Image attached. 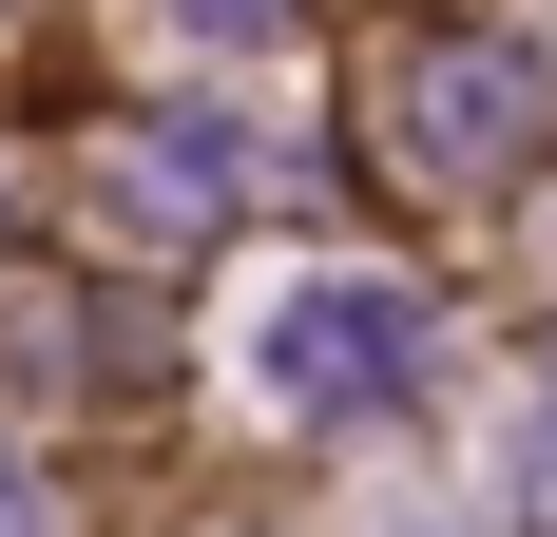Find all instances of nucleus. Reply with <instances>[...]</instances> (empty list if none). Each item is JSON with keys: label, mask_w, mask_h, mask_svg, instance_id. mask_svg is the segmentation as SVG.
I'll return each instance as SVG.
<instances>
[{"label": "nucleus", "mask_w": 557, "mask_h": 537, "mask_svg": "<svg viewBox=\"0 0 557 537\" xmlns=\"http://www.w3.org/2000/svg\"><path fill=\"white\" fill-rule=\"evenodd\" d=\"M366 115H385V154L423 173V192H500V173L539 154V115H557V58L519 39V20H443V39H404L385 77H366Z\"/></svg>", "instance_id": "f257e3e1"}, {"label": "nucleus", "mask_w": 557, "mask_h": 537, "mask_svg": "<svg viewBox=\"0 0 557 537\" xmlns=\"http://www.w3.org/2000/svg\"><path fill=\"white\" fill-rule=\"evenodd\" d=\"M270 403H308V423H366V403H404L423 384V288H366V268H327V288H288L270 308Z\"/></svg>", "instance_id": "f03ea898"}, {"label": "nucleus", "mask_w": 557, "mask_h": 537, "mask_svg": "<svg viewBox=\"0 0 557 537\" xmlns=\"http://www.w3.org/2000/svg\"><path fill=\"white\" fill-rule=\"evenodd\" d=\"M115 192H135L154 230H212L231 192H250V135H212V115H135V135H115Z\"/></svg>", "instance_id": "7ed1b4c3"}, {"label": "nucleus", "mask_w": 557, "mask_h": 537, "mask_svg": "<svg viewBox=\"0 0 557 537\" xmlns=\"http://www.w3.org/2000/svg\"><path fill=\"white\" fill-rule=\"evenodd\" d=\"M519 441H539V461H557V346H539V423H519Z\"/></svg>", "instance_id": "20e7f679"}, {"label": "nucleus", "mask_w": 557, "mask_h": 537, "mask_svg": "<svg viewBox=\"0 0 557 537\" xmlns=\"http://www.w3.org/2000/svg\"><path fill=\"white\" fill-rule=\"evenodd\" d=\"M0 537H20V480H0Z\"/></svg>", "instance_id": "39448f33"}]
</instances>
